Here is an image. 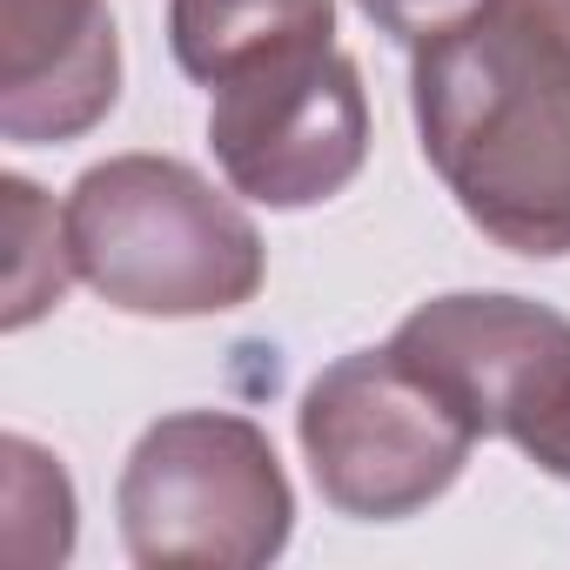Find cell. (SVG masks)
Returning <instances> with one entry per match:
<instances>
[{
	"instance_id": "obj_1",
	"label": "cell",
	"mask_w": 570,
	"mask_h": 570,
	"mask_svg": "<svg viewBox=\"0 0 570 570\" xmlns=\"http://www.w3.org/2000/svg\"><path fill=\"white\" fill-rule=\"evenodd\" d=\"M410 108L423 161L470 228L530 262L570 255V55L550 35L490 0L416 48Z\"/></svg>"
},
{
	"instance_id": "obj_2",
	"label": "cell",
	"mask_w": 570,
	"mask_h": 570,
	"mask_svg": "<svg viewBox=\"0 0 570 570\" xmlns=\"http://www.w3.org/2000/svg\"><path fill=\"white\" fill-rule=\"evenodd\" d=\"M61 228L75 275L121 316H228L262 296L268 275L262 228L175 155H108L81 168Z\"/></svg>"
},
{
	"instance_id": "obj_3",
	"label": "cell",
	"mask_w": 570,
	"mask_h": 570,
	"mask_svg": "<svg viewBox=\"0 0 570 570\" xmlns=\"http://www.w3.org/2000/svg\"><path fill=\"white\" fill-rule=\"evenodd\" d=\"M115 517L141 570H262L289 550L296 490L255 416L175 410L135 436Z\"/></svg>"
},
{
	"instance_id": "obj_4",
	"label": "cell",
	"mask_w": 570,
	"mask_h": 570,
	"mask_svg": "<svg viewBox=\"0 0 570 570\" xmlns=\"http://www.w3.org/2000/svg\"><path fill=\"white\" fill-rule=\"evenodd\" d=\"M309 476L336 517L403 523L430 510L483 443L390 343L336 356L296 410Z\"/></svg>"
},
{
	"instance_id": "obj_5",
	"label": "cell",
	"mask_w": 570,
	"mask_h": 570,
	"mask_svg": "<svg viewBox=\"0 0 570 570\" xmlns=\"http://www.w3.org/2000/svg\"><path fill=\"white\" fill-rule=\"evenodd\" d=\"M390 350L476 430L570 483V316L503 289H456L410 309Z\"/></svg>"
},
{
	"instance_id": "obj_6",
	"label": "cell",
	"mask_w": 570,
	"mask_h": 570,
	"mask_svg": "<svg viewBox=\"0 0 570 570\" xmlns=\"http://www.w3.org/2000/svg\"><path fill=\"white\" fill-rule=\"evenodd\" d=\"M208 148L228 188L262 208H316L343 195L370 161V95L356 61L330 41L222 81Z\"/></svg>"
},
{
	"instance_id": "obj_7",
	"label": "cell",
	"mask_w": 570,
	"mask_h": 570,
	"mask_svg": "<svg viewBox=\"0 0 570 570\" xmlns=\"http://www.w3.org/2000/svg\"><path fill=\"white\" fill-rule=\"evenodd\" d=\"M115 101L121 35L108 0H0V141H81Z\"/></svg>"
},
{
	"instance_id": "obj_8",
	"label": "cell",
	"mask_w": 570,
	"mask_h": 570,
	"mask_svg": "<svg viewBox=\"0 0 570 570\" xmlns=\"http://www.w3.org/2000/svg\"><path fill=\"white\" fill-rule=\"evenodd\" d=\"M336 41V0H168V48L195 88Z\"/></svg>"
},
{
	"instance_id": "obj_9",
	"label": "cell",
	"mask_w": 570,
	"mask_h": 570,
	"mask_svg": "<svg viewBox=\"0 0 570 570\" xmlns=\"http://www.w3.org/2000/svg\"><path fill=\"white\" fill-rule=\"evenodd\" d=\"M356 8H363L370 28L390 35L396 48H430V41H443L450 28L476 21L490 0H356Z\"/></svg>"
},
{
	"instance_id": "obj_10",
	"label": "cell",
	"mask_w": 570,
	"mask_h": 570,
	"mask_svg": "<svg viewBox=\"0 0 570 570\" xmlns=\"http://www.w3.org/2000/svg\"><path fill=\"white\" fill-rule=\"evenodd\" d=\"M510 8H517L537 35H550V41L570 55V0H510Z\"/></svg>"
}]
</instances>
